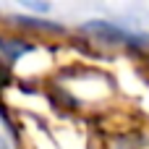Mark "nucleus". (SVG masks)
I'll list each match as a JSON object with an SVG mask.
<instances>
[{
    "label": "nucleus",
    "instance_id": "obj_1",
    "mask_svg": "<svg viewBox=\"0 0 149 149\" xmlns=\"http://www.w3.org/2000/svg\"><path fill=\"white\" fill-rule=\"evenodd\" d=\"M84 31L94 34L100 42L105 45H134V47H149V37L147 34H131L123 31L120 26L110 24V21H89L84 24Z\"/></svg>",
    "mask_w": 149,
    "mask_h": 149
},
{
    "label": "nucleus",
    "instance_id": "obj_2",
    "mask_svg": "<svg viewBox=\"0 0 149 149\" xmlns=\"http://www.w3.org/2000/svg\"><path fill=\"white\" fill-rule=\"evenodd\" d=\"M0 50L8 55V60H16L18 55L29 52V50H31V45H24V42H3V39H0Z\"/></svg>",
    "mask_w": 149,
    "mask_h": 149
},
{
    "label": "nucleus",
    "instance_id": "obj_3",
    "mask_svg": "<svg viewBox=\"0 0 149 149\" xmlns=\"http://www.w3.org/2000/svg\"><path fill=\"white\" fill-rule=\"evenodd\" d=\"M0 149H16L10 136H8V131H5V126H3V118H0Z\"/></svg>",
    "mask_w": 149,
    "mask_h": 149
}]
</instances>
